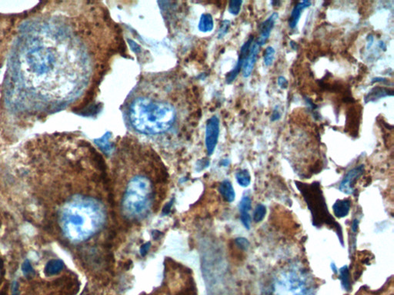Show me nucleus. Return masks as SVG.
<instances>
[{"label":"nucleus","instance_id":"obj_1","mask_svg":"<svg viewBox=\"0 0 394 295\" xmlns=\"http://www.w3.org/2000/svg\"><path fill=\"white\" fill-rule=\"evenodd\" d=\"M42 33L28 36L19 50V68L35 83L52 79L59 98L73 99L88 85L96 70L101 71L102 62H97L96 54L102 52H96L69 28L59 30L58 37L53 30L44 31L46 37Z\"/></svg>","mask_w":394,"mask_h":295},{"label":"nucleus","instance_id":"obj_2","mask_svg":"<svg viewBox=\"0 0 394 295\" xmlns=\"http://www.w3.org/2000/svg\"><path fill=\"white\" fill-rule=\"evenodd\" d=\"M156 87L139 88L127 106L129 122L136 131L147 135H162L170 131L178 119L173 98Z\"/></svg>","mask_w":394,"mask_h":295},{"label":"nucleus","instance_id":"obj_3","mask_svg":"<svg viewBox=\"0 0 394 295\" xmlns=\"http://www.w3.org/2000/svg\"><path fill=\"white\" fill-rule=\"evenodd\" d=\"M105 221V210L100 202L90 197H76L66 204L59 214L62 233L73 242L92 238Z\"/></svg>","mask_w":394,"mask_h":295},{"label":"nucleus","instance_id":"obj_4","mask_svg":"<svg viewBox=\"0 0 394 295\" xmlns=\"http://www.w3.org/2000/svg\"><path fill=\"white\" fill-rule=\"evenodd\" d=\"M295 184L311 212L313 226L316 228L327 226L332 228L337 232L341 245H344L342 228L329 211L320 184L319 182L306 184L299 181H295Z\"/></svg>","mask_w":394,"mask_h":295},{"label":"nucleus","instance_id":"obj_5","mask_svg":"<svg viewBox=\"0 0 394 295\" xmlns=\"http://www.w3.org/2000/svg\"><path fill=\"white\" fill-rule=\"evenodd\" d=\"M152 183L148 177L138 174L126 185L122 207L130 218H141L149 211L152 197Z\"/></svg>","mask_w":394,"mask_h":295},{"label":"nucleus","instance_id":"obj_6","mask_svg":"<svg viewBox=\"0 0 394 295\" xmlns=\"http://www.w3.org/2000/svg\"><path fill=\"white\" fill-rule=\"evenodd\" d=\"M272 295H314L308 273L296 266L280 271L273 281Z\"/></svg>","mask_w":394,"mask_h":295},{"label":"nucleus","instance_id":"obj_7","mask_svg":"<svg viewBox=\"0 0 394 295\" xmlns=\"http://www.w3.org/2000/svg\"><path fill=\"white\" fill-rule=\"evenodd\" d=\"M220 135V120L216 116H213L206 123V146L209 156L214 152Z\"/></svg>","mask_w":394,"mask_h":295},{"label":"nucleus","instance_id":"obj_8","mask_svg":"<svg viewBox=\"0 0 394 295\" xmlns=\"http://www.w3.org/2000/svg\"><path fill=\"white\" fill-rule=\"evenodd\" d=\"M364 166H357L353 168V169L349 170L345 176L343 178L341 185L339 186L340 191L346 195H353L354 193V186L356 181L363 174Z\"/></svg>","mask_w":394,"mask_h":295},{"label":"nucleus","instance_id":"obj_9","mask_svg":"<svg viewBox=\"0 0 394 295\" xmlns=\"http://www.w3.org/2000/svg\"><path fill=\"white\" fill-rule=\"evenodd\" d=\"M253 41H254L253 37H249V40L246 42L241 47V52H240V55H239L238 62H237L234 69L227 75V83L228 84L233 83L237 79L239 73H241V69H243V66H244V62H245L246 59L248 54H249V48H250L252 44L253 43Z\"/></svg>","mask_w":394,"mask_h":295},{"label":"nucleus","instance_id":"obj_10","mask_svg":"<svg viewBox=\"0 0 394 295\" xmlns=\"http://www.w3.org/2000/svg\"><path fill=\"white\" fill-rule=\"evenodd\" d=\"M279 15L277 12H273L271 16H269L266 20L259 26V35L257 41L256 42L259 47L263 46L266 44L267 40L270 37V33L275 26L276 21L278 19Z\"/></svg>","mask_w":394,"mask_h":295},{"label":"nucleus","instance_id":"obj_11","mask_svg":"<svg viewBox=\"0 0 394 295\" xmlns=\"http://www.w3.org/2000/svg\"><path fill=\"white\" fill-rule=\"evenodd\" d=\"M259 52V46L257 45L256 42H253V43L249 48V54L247 57L244 62L243 66V76L244 78H248L252 74V70L254 69L256 64V59H257L258 54Z\"/></svg>","mask_w":394,"mask_h":295},{"label":"nucleus","instance_id":"obj_12","mask_svg":"<svg viewBox=\"0 0 394 295\" xmlns=\"http://www.w3.org/2000/svg\"><path fill=\"white\" fill-rule=\"evenodd\" d=\"M251 206H252V200L249 196L243 197V199L240 202V206H239L241 221H242L244 226L248 230L250 228L251 224V217L249 214Z\"/></svg>","mask_w":394,"mask_h":295},{"label":"nucleus","instance_id":"obj_13","mask_svg":"<svg viewBox=\"0 0 394 295\" xmlns=\"http://www.w3.org/2000/svg\"><path fill=\"white\" fill-rule=\"evenodd\" d=\"M394 91L391 88H385V87L376 86L372 88L367 95L364 97L365 103L369 102H377L381 98L385 97L393 96Z\"/></svg>","mask_w":394,"mask_h":295},{"label":"nucleus","instance_id":"obj_14","mask_svg":"<svg viewBox=\"0 0 394 295\" xmlns=\"http://www.w3.org/2000/svg\"><path fill=\"white\" fill-rule=\"evenodd\" d=\"M310 5H311L310 1H302L295 5L291 12V17L289 19V26L291 29H295L297 26L302 11L309 8Z\"/></svg>","mask_w":394,"mask_h":295},{"label":"nucleus","instance_id":"obj_15","mask_svg":"<svg viewBox=\"0 0 394 295\" xmlns=\"http://www.w3.org/2000/svg\"><path fill=\"white\" fill-rule=\"evenodd\" d=\"M351 208V201L348 199H339L333 206L334 215L339 218L346 217Z\"/></svg>","mask_w":394,"mask_h":295},{"label":"nucleus","instance_id":"obj_16","mask_svg":"<svg viewBox=\"0 0 394 295\" xmlns=\"http://www.w3.org/2000/svg\"><path fill=\"white\" fill-rule=\"evenodd\" d=\"M219 191L223 199L227 202H233L235 200L236 193L231 182L228 180H225L219 187Z\"/></svg>","mask_w":394,"mask_h":295},{"label":"nucleus","instance_id":"obj_17","mask_svg":"<svg viewBox=\"0 0 394 295\" xmlns=\"http://www.w3.org/2000/svg\"><path fill=\"white\" fill-rule=\"evenodd\" d=\"M63 268V263L60 260H52L47 264L45 273L49 276L57 275Z\"/></svg>","mask_w":394,"mask_h":295},{"label":"nucleus","instance_id":"obj_18","mask_svg":"<svg viewBox=\"0 0 394 295\" xmlns=\"http://www.w3.org/2000/svg\"><path fill=\"white\" fill-rule=\"evenodd\" d=\"M213 19L210 14H203L201 16L199 23V30L203 33H207L213 30Z\"/></svg>","mask_w":394,"mask_h":295},{"label":"nucleus","instance_id":"obj_19","mask_svg":"<svg viewBox=\"0 0 394 295\" xmlns=\"http://www.w3.org/2000/svg\"><path fill=\"white\" fill-rule=\"evenodd\" d=\"M236 179L241 187L246 188L251 183L250 173L246 169L239 170L236 173Z\"/></svg>","mask_w":394,"mask_h":295},{"label":"nucleus","instance_id":"obj_20","mask_svg":"<svg viewBox=\"0 0 394 295\" xmlns=\"http://www.w3.org/2000/svg\"><path fill=\"white\" fill-rule=\"evenodd\" d=\"M338 273H339V278L341 279L344 289L346 291H350V274H349V268H348L347 266L345 265L342 267L340 269V271H338Z\"/></svg>","mask_w":394,"mask_h":295},{"label":"nucleus","instance_id":"obj_21","mask_svg":"<svg viewBox=\"0 0 394 295\" xmlns=\"http://www.w3.org/2000/svg\"><path fill=\"white\" fill-rule=\"evenodd\" d=\"M266 214V206H263V204H259L256 206L254 212H253V221L256 223L261 222L264 219L265 216Z\"/></svg>","mask_w":394,"mask_h":295},{"label":"nucleus","instance_id":"obj_22","mask_svg":"<svg viewBox=\"0 0 394 295\" xmlns=\"http://www.w3.org/2000/svg\"><path fill=\"white\" fill-rule=\"evenodd\" d=\"M109 138H110V135H109L107 133L102 138L96 141V143L97 144V145L106 153H110L112 149V145H111L110 142L109 141Z\"/></svg>","mask_w":394,"mask_h":295},{"label":"nucleus","instance_id":"obj_23","mask_svg":"<svg viewBox=\"0 0 394 295\" xmlns=\"http://www.w3.org/2000/svg\"><path fill=\"white\" fill-rule=\"evenodd\" d=\"M276 51L272 46L266 47L263 54V62L265 66H270L275 59Z\"/></svg>","mask_w":394,"mask_h":295},{"label":"nucleus","instance_id":"obj_24","mask_svg":"<svg viewBox=\"0 0 394 295\" xmlns=\"http://www.w3.org/2000/svg\"><path fill=\"white\" fill-rule=\"evenodd\" d=\"M243 1L241 0H234V1H230L229 3V12L234 15V16H237L240 12H241V5H242Z\"/></svg>","mask_w":394,"mask_h":295},{"label":"nucleus","instance_id":"obj_25","mask_svg":"<svg viewBox=\"0 0 394 295\" xmlns=\"http://www.w3.org/2000/svg\"><path fill=\"white\" fill-rule=\"evenodd\" d=\"M236 244H237V246H239L243 250H247L249 247V242L246 238H237L236 239Z\"/></svg>","mask_w":394,"mask_h":295},{"label":"nucleus","instance_id":"obj_26","mask_svg":"<svg viewBox=\"0 0 394 295\" xmlns=\"http://www.w3.org/2000/svg\"><path fill=\"white\" fill-rule=\"evenodd\" d=\"M221 25V29L220 30V33H219V37H220V38H222L223 36L227 34V31H228L229 30V27H230V22L228 20H225L223 21Z\"/></svg>","mask_w":394,"mask_h":295},{"label":"nucleus","instance_id":"obj_27","mask_svg":"<svg viewBox=\"0 0 394 295\" xmlns=\"http://www.w3.org/2000/svg\"><path fill=\"white\" fill-rule=\"evenodd\" d=\"M280 118H281V112L279 110L278 108L276 107L275 109L273 111L271 117H270V120H271L272 122L278 121V120H280Z\"/></svg>","mask_w":394,"mask_h":295},{"label":"nucleus","instance_id":"obj_28","mask_svg":"<svg viewBox=\"0 0 394 295\" xmlns=\"http://www.w3.org/2000/svg\"><path fill=\"white\" fill-rule=\"evenodd\" d=\"M277 84L280 88L286 89L288 87V81L284 78V76H280L277 80Z\"/></svg>","mask_w":394,"mask_h":295},{"label":"nucleus","instance_id":"obj_29","mask_svg":"<svg viewBox=\"0 0 394 295\" xmlns=\"http://www.w3.org/2000/svg\"><path fill=\"white\" fill-rule=\"evenodd\" d=\"M150 246V242H147V243L144 244L142 247H141V249H140V254H142V256L144 257V256L147 254V252L149 251Z\"/></svg>","mask_w":394,"mask_h":295},{"label":"nucleus","instance_id":"obj_30","mask_svg":"<svg viewBox=\"0 0 394 295\" xmlns=\"http://www.w3.org/2000/svg\"><path fill=\"white\" fill-rule=\"evenodd\" d=\"M359 220L357 218L356 219L353 220L352 221V225H351V230L353 231V233H356L357 232L358 227H359Z\"/></svg>","mask_w":394,"mask_h":295},{"label":"nucleus","instance_id":"obj_31","mask_svg":"<svg viewBox=\"0 0 394 295\" xmlns=\"http://www.w3.org/2000/svg\"><path fill=\"white\" fill-rule=\"evenodd\" d=\"M388 80H386V79H384V78H376V79H374V80H373V81H372V83H388Z\"/></svg>","mask_w":394,"mask_h":295},{"label":"nucleus","instance_id":"obj_32","mask_svg":"<svg viewBox=\"0 0 394 295\" xmlns=\"http://www.w3.org/2000/svg\"><path fill=\"white\" fill-rule=\"evenodd\" d=\"M331 268H332L333 271H334L335 274H338V269H337V266H336L334 263L331 264Z\"/></svg>","mask_w":394,"mask_h":295},{"label":"nucleus","instance_id":"obj_33","mask_svg":"<svg viewBox=\"0 0 394 295\" xmlns=\"http://www.w3.org/2000/svg\"><path fill=\"white\" fill-rule=\"evenodd\" d=\"M228 164H229V161L227 160L223 161V166H227V165Z\"/></svg>","mask_w":394,"mask_h":295}]
</instances>
